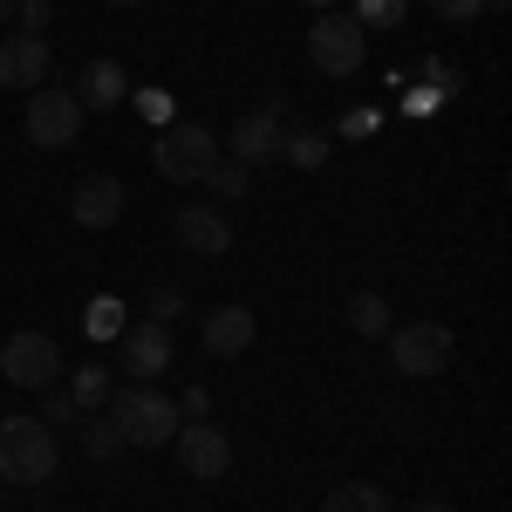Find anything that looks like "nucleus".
<instances>
[{
  "label": "nucleus",
  "mask_w": 512,
  "mask_h": 512,
  "mask_svg": "<svg viewBox=\"0 0 512 512\" xmlns=\"http://www.w3.org/2000/svg\"><path fill=\"white\" fill-rule=\"evenodd\" d=\"M151 164H158V178H171V185H205V171L219 164V137L198 117H171V123L151 130Z\"/></svg>",
  "instance_id": "nucleus-1"
},
{
  "label": "nucleus",
  "mask_w": 512,
  "mask_h": 512,
  "mask_svg": "<svg viewBox=\"0 0 512 512\" xmlns=\"http://www.w3.org/2000/svg\"><path fill=\"white\" fill-rule=\"evenodd\" d=\"M62 465V444L41 417H0V478L7 485H48Z\"/></svg>",
  "instance_id": "nucleus-2"
},
{
  "label": "nucleus",
  "mask_w": 512,
  "mask_h": 512,
  "mask_svg": "<svg viewBox=\"0 0 512 512\" xmlns=\"http://www.w3.org/2000/svg\"><path fill=\"white\" fill-rule=\"evenodd\" d=\"M110 417H117V431L130 451H164L171 444V431L185 424L178 417V403L164 390H151V383H137V390H110V403H103Z\"/></svg>",
  "instance_id": "nucleus-3"
},
{
  "label": "nucleus",
  "mask_w": 512,
  "mask_h": 512,
  "mask_svg": "<svg viewBox=\"0 0 512 512\" xmlns=\"http://www.w3.org/2000/svg\"><path fill=\"white\" fill-rule=\"evenodd\" d=\"M287 96H267L260 110H246V117L233 123V137H226V158L246 164V171H267V164H280V144H287Z\"/></svg>",
  "instance_id": "nucleus-4"
},
{
  "label": "nucleus",
  "mask_w": 512,
  "mask_h": 512,
  "mask_svg": "<svg viewBox=\"0 0 512 512\" xmlns=\"http://www.w3.org/2000/svg\"><path fill=\"white\" fill-rule=\"evenodd\" d=\"M82 110L76 103V89H55V82H41L35 96H28V117H21V130H28V144L35 151H69L82 137Z\"/></svg>",
  "instance_id": "nucleus-5"
},
{
  "label": "nucleus",
  "mask_w": 512,
  "mask_h": 512,
  "mask_svg": "<svg viewBox=\"0 0 512 512\" xmlns=\"http://www.w3.org/2000/svg\"><path fill=\"white\" fill-rule=\"evenodd\" d=\"M451 328H437V321H403V328H390V369L396 376H444L451 369Z\"/></svg>",
  "instance_id": "nucleus-6"
},
{
  "label": "nucleus",
  "mask_w": 512,
  "mask_h": 512,
  "mask_svg": "<svg viewBox=\"0 0 512 512\" xmlns=\"http://www.w3.org/2000/svg\"><path fill=\"white\" fill-rule=\"evenodd\" d=\"M362 55H369V35L355 28L342 7H335V14H315V28H308V62H315L321 76H335V82L355 76Z\"/></svg>",
  "instance_id": "nucleus-7"
},
{
  "label": "nucleus",
  "mask_w": 512,
  "mask_h": 512,
  "mask_svg": "<svg viewBox=\"0 0 512 512\" xmlns=\"http://www.w3.org/2000/svg\"><path fill=\"white\" fill-rule=\"evenodd\" d=\"M171 451H178V472L198 478V485H219V478L233 472V437L219 431V424H205V417L178 424L171 431Z\"/></svg>",
  "instance_id": "nucleus-8"
},
{
  "label": "nucleus",
  "mask_w": 512,
  "mask_h": 512,
  "mask_svg": "<svg viewBox=\"0 0 512 512\" xmlns=\"http://www.w3.org/2000/svg\"><path fill=\"white\" fill-rule=\"evenodd\" d=\"M0 376H7L14 390H48V383H62V349H55V335H41V328L7 335V349H0Z\"/></svg>",
  "instance_id": "nucleus-9"
},
{
  "label": "nucleus",
  "mask_w": 512,
  "mask_h": 512,
  "mask_svg": "<svg viewBox=\"0 0 512 512\" xmlns=\"http://www.w3.org/2000/svg\"><path fill=\"white\" fill-rule=\"evenodd\" d=\"M117 349H123V369L137 383H158L164 369H171V328L164 321H123Z\"/></svg>",
  "instance_id": "nucleus-10"
},
{
  "label": "nucleus",
  "mask_w": 512,
  "mask_h": 512,
  "mask_svg": "<svg viewBox=\"0 0 512 512\" xmlns=\"http://www.w3.org/2000/svg\"><path fill=\"white\" fill-rule=\"evenodd\" d=\"M69 219H76L82 233H110L123 219V178H110V171H89L76 192H69Z\"/></svg>",
  "instance_id": "nucleus-11"
},
{
  "label": "nucleus",
  "mask_w": 512,
  "mask_h": 512,
  "mask_svg": "<svg viewBox=\"0 0 512 512\" xmlns=\"http://www.w3.org/2000/svg\"><path fill=\"white\" fill-rule=\"evenodd\" d=\"M253 335H260V321H253V308H239V301L212 308V315H198V349L219 355V362L246 355V349H253Z\"/></svg>",
  "instance_id": "nucleus-12"
},
{
  "label": "nucleus",
  "mask_w": 512,
  "mask_h": 512,
  "mask_svg": "<svg viewBox=\"0 0 512 512\" xmlns=\"http://www.w3.org/2000/svg\"><path fill=\"white\" fill-rule=\"evenodd\" d=\"M171 233H178V246H185V253H198V260L233 253V219H226L219 205H178Z\"/></svg>",
  "instance_id": "nucleus-13"
},
{
  "label": "nucleus",
  "mask_w": 512,
  "mask_h": 512,
  "mask_svg": "<svg viewBox=\"0 0 512 512\" xmlns=\"http://www.w3.org/2000/svg\"><path fill=\"white\" fill-rule=\"evenodd\" d=\"M48 41L41 35H7L0 41V89H14V96H35L41 82H48Z\"/></svg>",
  "instance_id": "nucleus-14"
},
{
  "label": "nucleus",
  "mask_w": 512,
  "mask_h": 512,
  "mask_svg": "<svg viewBox=\"0 0 512 512\" xmlns=\"http://www.w3.org/2000/svg\"><path fill=\"white\" fill-rule=\"evenodd\" d=\"M76 103H82V110H117V103H130V69H123L117 55H96V62H82Z\"/></svg>",
  "instance_id": "nucleus-15"
},
{
  "label": "nucleus",
  "mask_w": 512,
  "mask_h": 512,
  "mask_svg": "<svg viewBox=\"0 0 512 512\" xmlns=\"http://www.w3.org/2000/svg\"><path fill=\"white\" fill-rule=\"evenodd\" d=\"M82 451H89V458H96V465H117L123 451H130V444H123V431H117V417H110V410H103V417H96V410H89V417H82Z\"/></svg>",
  "instance_id": "nucleus-16"
},
{
  "label": "nucleus",
  "mask_w": 512,
  "mask_h": 512,
  "mask_svg": "<svg viewBox=\"0 0 512 512\" xmlns=\"http://www.w3.org/2000/svg\"><path fill=\"white\" fill-rule=\"evenodd\" d=\"M62 390L76 396V410L89 417V410H103V403H110V390H117V383H110V369H103V362H82V369L69 376V383H62Z\"/></svg>",
  "instance_id": "nucleus-17"
},
{
  "label": "nucleus",
  "mask_w": 512,
  "mask_h": 512,
  "mask_svg": "<svg viewBox=\"0 0 512 512\" xmlns=\"http://www.w3.org/2000/svg\"><path fill=\"white\" fill-rule=\"evenodd\" d=\"M321 512H390V492L369 485V478H349V485L328 492V506H321Z\"/></svg>",
  "instance_id": "nucleus-18"
},
{
  "label": "nucleus",
  "mask_w": 512,
  "mask_h": 512,
  "mask_svg": "<svg viewBox=\"0 0 512 512\" xmlns=\"http://www.w3.org/2000/svg\"><path fill=\"white\" fill-rule=\"evenodd\" d=\"M349 328L362 335V342L390 335V328H396V321H390V301H383V294H355V301H349Z\"/></svg>",
  "instance_id": "nucleus-19"
},
{
  "label": "nucleus",
  "mask_w": 512,
  "mask_h": 512,
  "mask_svg": "<svg viewBox=\"0 0 512 512\" xmlns=\"http://www.w3.org/2000/svg\"><path fill=\"white\" fill-rule=\"evenodd\" d=\"M403 14H410V0H355L349 7V21L362 28V35H369V28L390 35V28H403Z\"/></svg>",
  "instance_id": "nucleus-20"
},
{
  "label": "nucleus",
  "mask_w": 512,
  "mask_h": 512,
  "mask_svg": "<svg viewBox=\"0 0 512 512\" xmlns=\"http://www.w3.org/2000/svg\"><path fill=\"white\" fill-rule=\"evenodd\" d=\"M280 164H301V171H315V164H328V137L321 130H287V144H280Z\"/></svg>",
  "instance_id": "nucleus-21"
},
{
  "label": "nucleus",
  "mask_w": 512,
  "mask_h": 512,
  "mask_svg": "<svg viewBox=\"0 0 512 512\" xmlns=\"http://www.w3.org/2000/svg\"><path fill=\"white\" fill-rule=\"evenodd\" d=\"M205 185H212V198H226V205H239V198L253 192V171H246V164H233V158H219L212 171H205Z\"/></svg>",
  "instance_id": "nucleus-22"
},
{
  "label": "nucleus",
  "mask_w": 512,
  "mask_h": 512,
  "mask_svg": "<svg viewBox=\"0 0 512 512\" xmlns=\"http://www.w3.org/2000/svg\"><path fill=\"white\" fill-rule=\"evenodd\" d=\"M41 424H48V431H55V424H82L76 396L62 390V383H48V390H41Z\"/></svg>",
  "instance_id": "nucleus-23"
},
{
  "label": "nucleus",
  "mask_w": 512,
  "mask_h": 512,
  "mask_svg": "<svg viewBox=\"0 0 512 512\" xmlns=\"http://www.w3.org/2000/svg\"><path fill=\"white\" fill-rule=\"evenodd\" d=\"M82 328H89V335H110V342H117V335H123V301H110V294H103V301H89Z\"/></svg>",
  "instance_id": "nucleus-24"
},
{
  "label": "nucleus",
  "mask_w": 512,
  "mask_h": 512,
  "mask_svg": "<svg viewBox=\"0 0 512 512\" xmlns=\"http://www.w3.org/2000/svg\"><path fill=\"white\" fill-rule=\"evenodd\" d=\"M151 321L178 328V321H185V287H158V294H151Z\"/></svg>",
  "instance_id": "nucleus-25"
},
{
  "label": "nucleus",
  "mask_w": 512,
  "mask_h": 512,
  "mask_svg": "<svg viewBox=\"0 0 512 512\" xmlns=\"http://www.w3.org/2000/svg\"><path fill=\"white\" fill-rule=\"evenodd\" d=\"M424 7H431L437 21H451V28H472L478 14H485V7H478V0H424Z\"/></svg>",
  "instance_id": "nucleus-26"
},
{
  "label": "nucleus",
  "mask_w": 512,
  "mask_h": 512,
  "mask_svg": "<svg viewBox=\"0 0 512 512\" xmlns=\"http://www.w3.org/2000/svg\"><path fill=\"white\" fill-rule=\"evenodd\" d=\"M130 103H137V110H144V117H151V130H158V123H171V117H178V110H171V96H164V89H130Z\"/></svg>",
  "instance_id": "nucleus-27"
},
{
  "label": "nucleus",
  "mask_w": 512,
  "mask_h": 512,
  "mask_svg": "<svg viewBox=\"0 0 512 512\" xmlns=\"http://www.w3.org/2000/svg\"><path fill=\"white\" fill-rule=\"evenodd\" d=\"M14 14H21V35H41L55 21V0H14Z\"/></svg>",
  "instance_id": "nucleus-28"
},
{
  "label": "nucleus",
  "mask_w": 512,
  "mask_h": 512,
  "mask_svg": "<svg viewBox=\"0 0 512 512\" xmlns=\"http://www.w3.org/2000/svg\"><path fill=\"white\" fill-rule=\"evenodd\" d=\"M178 417H185V424H192V417H212V390H205V383H192V390L178 396Z\"/></svg>",
  "instance_id": "nucleus-29"
},
{
  "label": "nucleus",
  "mask_w": 512,
  "mask_h": 512,
  "mask_svg": "<svg viewBox=\"0 0 512 512\" xmlns=\"http://www.w3.org/2000/svg\"><path fill=\"white\" fill-rule=\"evenodd\" d=\"M376 110H349V117H342V137H355V144H362V137H376Z\"/></svg>",
  "instance_id": "nucleus-30"
},
{
  "label": "nucleus",
  "mask_w": 512,
  "mask_h": 512,
  "mask_svg": "<svg viewBox=\"0 0 512 512\" xmlns=\"http://www.w3.org/2000/svg\"><path fill=\"white\" fill-rule=\"evenodd\" d=\"M301 7H315V14H335V7H342V0H301Z\"/></svg>",
  "instance_id": "nucleus-31"
},
{
  "label": "nucleus",
  "mask_w": 512,
  "mask_h": 512,
  "mask_svg": "<svg viewBox=\"0 0 512 512\" xmlns=\"http://www.w3.org/2000/svg\"><path fill=\"white\" fill-rule=\"evenodd\" d=\"M7 21H14V0H0V28H7Z\"/></svg>",
  "instance_id": "nucleus-32"
},
{
  "label": "nucleus",
  "mask_w": 512,
  "mask_h": 512,
  "mask_svg": "<svg viewBox=\"0 0 512 512\" xmlns=\"http://www.w3.org/2000/svg\"><path fill=\"white\" fill-rule=\"evenodd\" d=\"M410 512H451V506H410Z\"/></svg>",
  "instance_id": "nucleus-33"
},
{
  "label": "nucleus",
  "mask_w": 512,
  "mask_h": 512,
  "mask_svg": "<svg viewBox=\"0 0 512 512\" xmlns=\"http://www.w3.org/2000/svg\"><path fill=\"white\" fill-rule=\"evenodd\" d=\"M110 7H144V0H110Z\"/></svg>",
  "instance_id": "nucleus-34"
},
{
  "label": "nucleus",
  "mask_w": 512,
  "mask_h": 512,
  "mask_svg": "<svg viewBox=\"0 0 512 512\" xmlns=\"http://www.w3.org/2000/svg\"><path fill=\"white\" fill-rule=\"evenodd\" d=\"M0 499H7V478H0Z\"/></svg>",
  "instance_id": "nucleus-35"
}]
</instances>
